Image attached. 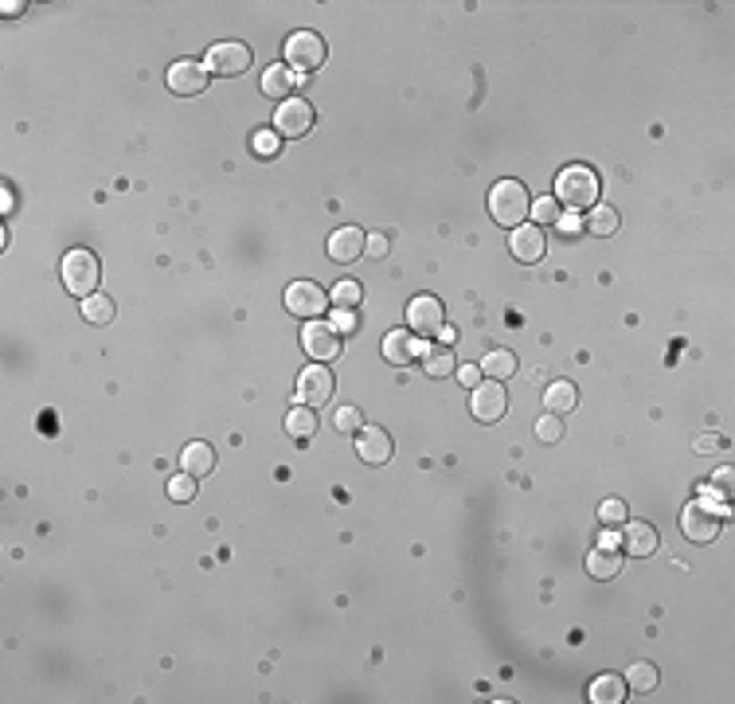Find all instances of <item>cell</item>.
<instances>
[{
  "instance_id": "6da1fadb",
  "label": "cell",
  "mask_w": 735,
  "mask_h": 704,
  "mask_svg": "<svg viewBox=\"0 0 735 704\" xmlns=\"http://www.w3.org/2000/svg\"><path fill=\"white\" fill-rule=\"evenodd\" d=\"M598 196H603V184H598V172L591 164H567V169L555 172V204L567 212H583L595 208Z\"/></svg>"
},
{
  "instance_id": "7a4b0ae2",
  "label": "cell",
  "mask_w": 735,
  "mask_h": 704,
  "mask_svg": "<svg viewBox=\"0 0 735 704\" xmlns=\"http://www.w3.org/2000/svg\"><path fill=\"white\" fill-rule=\"evenodd\" d=\"M489 212L501 227H521L532 215V196H528L521 180H501L489 192Z\"/></svg>"
},
{
  "instance_id": "3957f363",
  "label": "cell",
  "mask_w": 735,
  "mask_h": 704,
  "mask_svg": "<svg viewBox=\"0 0 735 704\" xmlns=\"http://www.w3.org/2000/svg\"><path fill=\"white\" fill-rule=\"evenodd\" d=\"M723 516H728V509L716 501H692L689 509L681 513V532H685L692 544H712L720 536Z\"/></svg>"
},
{
  "instance_id": "277c9868",
  "label": "cell",
  "mask_w": 735,
  "mask_h": 704,
  "mask_svg": "<svg viewBox=\"0 0 735 704\" xmlns=\"http://www.w3.org/2000/svg\"><path fill=\"white\" fill-rule=\"evenodd\" d=\"M98 278H102V266H98V258L90 255L87 247H75V251L63 255V286L75 298L98 294Z\"/></svg>"
},
{
  "instance_id": "5b68a950",
  "label": "cell",
  "mask_w": 735,
  "mask_h": 704,
  "mask_svg": "<svg viewBox=\"0 0 735 704\" xmlns=\"http://www.w3.org/2000/svg\"><path fill=\"white\" fill-rule=\"evenodd\" d=\"M329 59V47L317 32H294L286 39V67L294 75H309V71H321Z\"/></svg>"
},
{
  "instance_id": "8992f818",
  "label": "cell",
  "mask_w": 735,
  "mask_h": 704,
  "mask_svg": "<svg viewBox=\"0 0 735 704\" xmlns=\"http://www.w3.org/2000/svg\"><path fill=\"white\" fill-rule=\"evenodd\" d=\"M313 122H317V110H313V102H305V98H286V102H278V110H274L278 138H305V133L313 130Z\"/></svg>"
},
{
  "instance_id": "52a82bcc",
  "label": "cell",
  "mask_w": 735,
  "mask_h": 704,
  "mask_svg": "<svg viewBox=\"0 0 735 704\" xmlns=\"http://www.w3.org/2000/svg\"><path fill=\"white\" fill-rule=\"evenodd\" d=\"M204 67H208V75H220V79L246 75V67H251V47L239 44V39H223V44H215L208 51Z\"/></svg>"
},
{
  "instance_id": "ba28073f",
  "label": "cell",
  "mask_w": 735,
  "mask_h": 704,
  "mask_svg": "<svg viewBox=\"0 0 735 704\" xmlns=\"http://www.w3.org/2000/svg\"><path fill=\"white\" fill-rule=\"evenodd\" d=\"M302 348L305 356H313L317 365H325V360H337L340 356V333L333 329V321H305L302 329Z\"/></svg>"
},
{
  "instance_id": "9c48e42d",
  "label": "cell",
  "mask_w": 735,
  "mask_h": 704,
  "mask_svg": "<svg viewBox=\"0 0 735 704\" xmlns=\"http://www.w3.org/2000/svg\"><path fill=\"white\" fill-rule=\"evenodd\" d=\"M407 329H411L415 337H434V333H442V329H447V309H442L438 298L419 294L415 302L407 306Z\"/></svg>"
},
{
  "instance_id": "30bf717a",
  "label": "cell",
  "mask_w": 735,
  "mask_h": 704,
  "mask_svg": "<svg viewBox=\"0 0 735 704\" xmlns=\"http://www.w3.org/2000/svg\"><path fill=\"white\" fill-rule=\"evenodd\" d=\"M470 411H473V419H478V423H501L505 411H509L505 384H497V380L478 384V388H473V399H470Z\"/></svg>"
},
{
  "instance_id": "8fae6325",
  "label": "cell",
  "mask_w": 735,
  "mask_h": 704,
  "mask_svg": "<svg viewBox=\"0 0 735 704\" xmlns=\"http://www.w3.org/2000/svg\"><path fill=\"white\" fill-rule=\"evenodd\" d=\"M297 399H302L305 407H325V403L333 399V372L325 365H309L302 376H297Z\"/></svg>"
},
{
  "instance_id": "7c38bea8",
  "label": "cell",
  "mask_w": 735,
  "mask_h": 704,
  "mask_svg": "<svg viewBox=\"0 0 735 704\" xmlns=\"http://www.w3.org/2000/svg\"><path fill=\"white\" fill-rule=\"evenodd\" d=\"M587 572L595 579H614L622 572V544H618L614 532H603V541L587 552Z\"/></svg>"
},
{
  "instance_id": "4fadbf2b",
  "label": "cell",
  "mask_w": 735,
  "mask_h": 704,
  "mask_svg": "<svg viewBox=\"0 0 735 704\" xmlns=\"http://www.w3.org/2000/svg\"><path fill=\"white\" fill-rule=\"evenodd\" d=\"M325 306H329V294L321 286H313V282H294L286 289V309L294 317L313 321V317L325 314Z\"/></svg>"
},
{
  "instance_id": "5bb4252c",
  "label": "cell",
  "mask_w": 735,
  "mask_h": 704,
  "mask_svg": "<svg viewBox=\"0 0 735 704\" xmlns=\"http://www.w3.org/2000/svg\"><path fill=\"white\" fill-rule=\"evenodd\" d=\"M391 434L384 427H372V423H364V427L356 431V454H360V462H368V465H388L391 462Z\"/></svg>"
},
{
  "instance_id": "9a60e30c",
  "label": "cell",
  "mask_w": 735,
  "mask_h": 704,
  "mask_svg": "<svg viewBox=\"0 0 735 704\" xmlns=\"http://www.w3.org/2000/svg\"><path fill=\"white\" fill-rule=\"evenodd\" d=\"M509 251L521 258L524 266H536V263H540V258L547 255V239H544L540 227L521 223V227H513V235H509Z\"/></svg>"
},
{
  "instance_id": "2e32d148",
  "label": "cell",
  "mask_w": 735,
  "mask_h": 704,
  "mask_svg": "<svg viewBox=\"0 0 735 704\" xmlns=\"http://www.w3.org/2000/svg\"><path fill=\"white\" fill-rule=\"evenodd\" d=\"M208 67L192 63V59H180V63L169 67V90L172 95H204L208 90Z\"/></svg>"
},
{
  "instance_id": "e0dca14e",
  "label": "cell",
  "mask_w": 735,
  "mask_h": 704,
  "mask_svg": "<svg viewBox=\"0 0 735 704\" xmlns=\"http://www.w3.org/2000/svg\"><path fill=\"white\" fill-rule=\"evenodd\" d=\"M364 247H368L364 227H337L329 235V258L333 263H356V258H364Z\"/></svg>"
},
{
  "instance_id": "ac0fdd59",
  "label": "cell",
  "mask_w": 735,
  "mask_h": 704,
  "mask_svg": "<svg viewBox=\"0 0 735 704\" xmlns=\"http://www.w3.org/2000/svg\"><path fill=\"white\" fill-rule=\"evenodd\" d=\"M622 552L626 556H638V560H646V556L657 552V528L646 524V521H626V532H622Z\"/></svg>"
},
{
  "instance_id": "d6986e66",
  "label": "cell",
  "mask_w": 735,
  "mask_h": 704,
  "mask_svg": "<svg viewBox=\"0 0 735 704\" xmlns=\"http://www.w3.org/2000/svg\"><path fill=\"white\" fill-rule=\"evenodd\" d=\"M422 356V345L415 340V333L411 329H391V333L384 337V360L388 365H411V360Z\"/></svg>"
},
{
  "instance_id": "ffe728a7",
  "label": "cell",
  "mask_w": 735,
  "mask_h": 704,
  "mask_svg": "<svg viewBox=\"0 0 735 704\" xmlns=\"http://www.w3.org/2000/svg\"><path fill=\"white\" fill-rule=\"evenodd\" d=\"M544 407H547V415H572V411L579 407V388L572 384V380H555V384H547Z\"/></svg>"
},
{
  "instance_id": "44dd1931",
  "label": "cell",
  "mask_w": 735,
  "mask_h": 704,
  "mask_svg": "<svg viewBox=\"0 0 735 704\" xmlns=\"http://www.w3.org/2000/svg\"><path fill=\"white\" fill-rule=\"evenodd\" d=\"M478 368H481V376H489V380H497V384H505V380L516 376V352L493 348V352H485V360H481Z\"/></svg>"
},
{
  "instance_id": "7402d4cb",
  "label": "cell",
  "mask_w": 735,
  "mask_h": 704,
  "mask_svg": "<svg viewBox=\"0 0 735 704\" xmlns=\"http://www.w3.org/2000/svg\"><path fill=\"white\" fill-rule=\"evenodd\" d=\"M294 82H297V75H294V71H289L286 63H271V67L263 71V95L286 102L289 90H294Z\"/></svg>"
},
{
  "instance_id": "603a6c76",
  "label": "cell",
  "mask_w": 735,
  "mask_h": 704,
  "mask_svg": "<svg viewBox=\"0 0 735 704\" xmlns=\"http://www.w3.org/2000/svg\"><path fill=\"white\" fill-rule=\"evenodd\" d=\"M422 372L434 380H442V376H454L458 372V356H454V348L450 345H442V348H422Z\"/></svg>"
},
{
  "instance_id": "cb8c5ba5",
  "label": "cell",
  "mask_w": 735,
  "mask_h": 704,
  "mask_svg": "<svg viewBox=\"0 0 735 704\" xmlns=\"http://www.w3.org/2000/svg\"><path fill=\"white\" fill-rule=\"evenodd\" d=\"M180 465H184V474H192V478H204V474H212V465H215V450L208 447V442H188L180 454Z\"/></svg>"
},
{
  "instance_id": "d4e9b609",
  "label": "cell",
  "mask_w": 735,
  "mask_h": 704,
  "mask_svg": "<svg viewBox=\"0 0 735 704\" xmlns=\"http://www.w3.org/2000/svg\"><path fill=\"white\" fill-rule=\"evenodd\" d=\"M591 700L595 704H622L626 700V681L618 673H603L591 681Z\"/></svg>"
},
{
  "instance_id": "484cf974",
  "label": "cell",
  "mask_w": 735,
  "mask_h": 704,
  "mask_svg": "<svg viewBox=\"0 0 735 704\" xmlns=\"http://www.w3.org/2000/svg\"><path fill=\"white\" fill-rule=\"evenodd\" d=\"M286 431L294 434V439H313V431H317V415H313V407H294L286 415Z\"/></svg>"
},
{
  "instance_id": "4316f807",
  "label": "cell",
  "mask_w": 735,
  "mask_h": 704,
  "mask_svg": "<svg viewBox=\"0 0 735 704\" xmlns=\"http://www.w3.org/2000/svg\"><path fill=\"white\" fill-rule=\"evenodd\" d=\"M82 317H87L90 325H110V321H113V302H110L106 294L82 298Z\"/></svg>"
},
{
  "instance_id": "83f0119b",
  "label": "cell",
  "mask_w": 735,
  "mask_h": 704,
  "mask_svg": "<svg viewBox=\"0 0 735 704\" xmlns=\"http://www.w3.org/2000/svg\"><path fill=\"white\" fill-rule=\"evenodd\" d=\"M587 227H591V235L606 239V235H614V231H618V212H614V208H603V204H595V208H591V220H587Z\"/></svg>"
},
{
  "instance_id": "f1b7e54d",
  "label": "cell",
  "mask_w": 735,
  "mask_h": 704,
  "mask_svg": "<svg viewBox=\"0 0 735 704\" xmlns=\"http://www.w3.org/2000/svg\"><path fill=\"white\" fill-rule=\"evenodd\" d=\"M626 685H634L638 692L657 689V666H649V661H634L630 673H626Z\"/></svg>"
},
{
  "instance_id": "f546056e",
  "label": "cell",
  "mask_w": 735,
  "mask_h": 704,
  "mask_svg": "<svg viewBox=\"0 0 735 704\" xmlns=\"http://www.w3.org/2000/svg\"><path fill=\"white\" fill-rule=\"evenodd\" d=\"M333 306L337 309H356V302H360V282H352V278H345V282H337L333 286Z\"/></svg>"
},
{
  "instance_id": "4dcf8cb0",
  "label": "cell",
  "mask_w": 735,
  "mask_h": 704,
  "mask_svg": "<svg viewBox=\"0 0 735 704\" xmlns=\"http://www.w3.org/2000/svg\"><path fill=\"white\" fill-rule=\"evenodd\" d=\"M626 501H618V497H610V501L598 505V521H603L606 528H614V524H626Z\"/></svg>"
},
{
  "instance_id": "1f68e13d",
  "label": "cell",
  "mask_w": 735,
  "mask_h": 704,
  "mask_svg": "<svg viewBox=\"0 0 735 704\" xmlns=\"http://www.w3.org/2000/svg\"><path fill=\"white\" fill-rule=\"evenodd\" d=\"M536 439L540 442H560L564 439V419L560 415H540L536 419Z\"/></svg>"
},
{
  "instance_id": "d6a6232c",
  "label": "cell",
  "mask_w": 735,
  "mask_h": 704,
  "mask_svg": "<svg viewBox=\"0 0 735 704\" xmlns=\"http://www.w3.org/2000/svg\"><path fill=\"white\" fill-rule=\"evenodd\" d=\"M735 493V482H731V470H720L712 474V482L704 485V497H720V501H728V497Z\"/></svg>"
},
{
  "instance_id": "836d02e7",
  "label": "cell",
  "mask_w": 735,
  "mask_h": 704,
  "mask_svg": "<svg viewBox=\"0 0 735 704\" xmlns=\"http://www.w3.org/2000/svg\"><path fill=\"white\" fill-rule=\"evenodd\" d=\"M333 427H337V431H345V434H356L360 427H364V415H360V407H337Z\"/></svg>"
},
{
  "instance_id": "e575fe53",
  "label": "cell",
  "mask_w": 735,
  "mask_h": 704,
  "mask_svg": "<svg viewBox=\"0 0 735 704\" xmlns=\"http://www.w3.org/2000/svg\"><path fill=\"white\" fill-rule=\"evenodd\" d=\"M169 497H172V501H192V497H196V478H192V474H176V478H169Z\"/></svg>"
},
{
  "instance_id": "d590c367",
  "label": "cell",
  "mask_w": 735,
  "mask_h": 704,
  "mask_svg": "<svg viewBox=\"0 0 735 704\" xmlns=\"http://www.w3.org/2000/svg\"><path fill=\"white\" fill-rule=\"evenodd\" d=\"M532 215L540 223H555V220H560V204H555V196H540V200H532Z\"/></svg>"
},
{
  "instance_id": "8d00e7d4",
  "label": "cell",
  "mask_w": 735,
  "mask_h": 704,
  "mask_svg": "<svg viewBox=\"0 0 735 704\" xmlns=\"http://www.w3.org/2000/svg\"><path fill=\"white\" fill-rule=\"evenodd\" d=\"M364 255H368V258H388V255H391V235H388V231H372Z\"/></svg>"
},
{
  "instance_id": "74e56055",
  "label": "cell",
  "mask_w": 735,
  "mask_h": 704,
  "mask_svg": "<svg viewBox=\"0 0 735 704\" xmlns=\"http://www.w3.org/2000/svg\"><path fill=\"white\" fill-rule=\"evenodd\" d=\"M333 329L340 337H352L360 329V317H356V309H337L333 314Z\"/></svg>"
},
{
  "instance_id": "f35d334b",
  "label": "cell",
  "mask_w": 735,
  "mask_h": 704,
  "mask_svg": "<svg viewBox=\"0 0 735 704\" xmlns=\"http://www.w3.org/2000/svg\"><path fill=\"white\" fill-rule=\"evenodd\" d=\"M555 223H560V231L567 235V239H575V235H579V231H583V220H579V215H575V212H567V215H560V220H555Z\"/></svg>"
},
{
  "instance_id": "ab89813d",
  "label": "cell",
  "mask_w": 735,
  "mask_h": 704,
  "mask_svg": "<svg viewBox=\"0 0 735 704\" xmlns=\"http://www.w3.org/2000/svg\"><path fill=\"white\" fill-rule=\"evenodd\" d=\"M458 380H462V388H478L481 368H478V365H462V368H458Z\"/></svg>"
},
{
  "instance_id": "60d3db41",
  "label": "cell",
  "mask_w": 735,
  "mask_h": 704,
  "mask_svg": "<svg viewBox=\"0 0 735 704\" xmlns=\"http://www.w3.org/2000/svg\"><path fill=\"white\" fill-rule=\"evenodd\" d=\"M255 149H258V153H278V133H258V138H255Z\"/></svg>"
},
{
  "instance_id": "b9f144b4",
  "label": "cell",
  "mask_w": 735,
  "mask_h": 704,
  "mask_svg": "<svg viewBox=\"0 0 735 704\" xmlns=\"http://www.w3.org/2000/svg\"><path fill=\"white\" fill-rule=\"evenodd\" d=\"M723 447V439H716V434H700L697 439V450L700 454H712V450H720Z\"/></svg>"
}]
</instances>
